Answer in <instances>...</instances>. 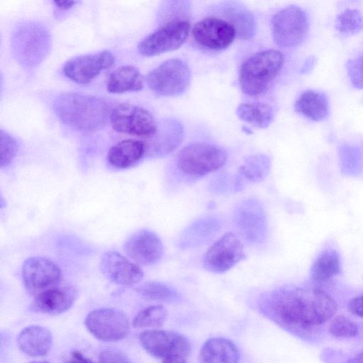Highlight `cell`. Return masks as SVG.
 I'll return each instance as SVG.
<instances>
[{
    "label": "cell",
    "instance_id": "6da1fadb",
    "mask_svg": "<svg viewBox=\"0 0 363 363\" xmlns=\"http://www.w3.org/2000/svg\"><path fill=\"white\" fill-rule=\"evenodd\" d=\"M335 300L319 289L284 286L263 294L258 309L266 318L303 337L326 323L337 311Z\"/></svg>",
    "mask_w": 363,
    "mask_h": 363
},
{
    "label": "cell",
    "instance_id": "7a4b0ae2",
    "mask_svg": "<svg viewBox=\"0 0 363 363\" xmlns=\"http://www.w3.org/2000/svg\"><path fill=\"white\" fill-rule=\"evenodd\" d=\"M53 109L65 124L82 131H94L103 127L113 108L106 99L81 93H64L53 103Z\"/></svg>",
    "mask_w": 363,
    "mask_h": 363
},
{
    "label": "cell",
    "instance_id": "3957f363",
    "mask_svg": "<svg viewBox=\"0 0 363 363\" xmlns=\"http://www.w3.org/2000/svg\"><path fill=\"white\" fill-rule=\"evenodd\" d=\"M284 62L283 54L274 49L262 50L250 56L242 64L239 72L242 91L250 96L266 92L281 72Z\"/></svg>",
    "mask_w": 363,
    "mask_h": 363
},
{
    "label": "cell",
    "instance_id": "277c9868",
    "mask_svg": "<svg viewBox=\"0 0 363 363\" xmlns=\"http://www.w3.org/2000/svg\"><path fill=\"white\" fill-rule=\"evenodd\" d=\"M227 153L221 147L206 143H194L184 147L176 159L177 169L189 177H201L225 165Z\"/></svg>",
    "mask_w": 363,
    "mask_h": 363
},
{
    "label": "cell",
    "instance_id": "5b68a950",
    "mask_svg": "<svg viewBox=\"0 0 363 363\" xmlns=\"http://www.w3.org/2000/svg\"><path fill=\"white\" fill-rule=\"evenodd\" d=\"M50 40V33L43 25L28 22L15 30L11 40L12 50L19 63L25 67H33L47 55Z\"/></svg>",
    "mask_w": 363,
    "mask_h": 363
},
{
    "label": "cell",
    "instance_id": "8992f818",
    "mask_svg": "<svg viewBox=\"0 0 363 363\" xmlns=\"http://www.w3.org/2000/svg\"><path fill=\"white\" fill-rule=\"evenodd\" d=\"M310 26L309 17L301 7L290 5L272 18V32L274 43L281 48H294L306 38Z\"/></svg>",
    "mask_w": 363,
    "mask_h": 363
},
{
    "label": "cell",
    "instance_id": "52a82bcc",
    "mask_svg": "<svg viewBox=\"0 0 363 363\" xmlns=\"http://www.w3.org/2000/svg\"><path fill=\"white\" fill-rule=\"evenodd\" d=\"M149 88L163 96H178L189 88L191 71L186 62L178 58L169 59L152 69L146 77Z\"/></svg>",
    "mask_w": 363,
    "mask_h": 363
},
{
    "label": "cell",
    "instance_id": "ba28073f",
    "mask_svg": "<svg viewBox=\"0 0 363 363\" xmlns=\"http://www.w3.org/2000/svg\"><path fill=\"white\" fill-rule=\"evenodd\" d=\"M191 30L189 20L174 17L164 22L138 45V52L145 56H154L179 48Z\"/></svg>",
    "mask_w": 363,
    "mask_h": 363
},
{
    "label": "cell",
    "instance_id": "9c48e42d",
    "mask_svg": "<svg viewBox=\"0 0 363 363\" xmlns=\"http://www.w3.org/2000/svg\"><path fill=\"white\" fill-rule=\"evenodd\" d=\"M194 42L202 49L218 52L227 49L238 37L235 26L228 20L208 16L191 29Z\"/></svg>",
    "mask_w": 363,
    "mask_h": 363
},
{
    "label": "cell",
    "instance_id": "30bf717a",
    "mask_svg": "<svg viewBox=\"0 0 363 363\" xmlns=\"http://www.w3.org/2000/svg\"><path fill=\"white\" fill-rule=\"evenodd\" d=\"M109 119L116 131L138 137H152L158 127L148 110L130 104L116 106L112 109Z\"/></svg>",
    "mask_w": 363,
    "mask_h": 363
},
{
    "label": "cell",
    "instance_id": "8fae6325",
    "mask_svg": "<svg viewBox=\"0 0 363 363\" xmlns=\"http://www.w3.org/2000/svg\"><path fill=\"white\" fill-rule=\"evenodd\" d=\"M139 340L147 353L162 359L172 357L185 358L191 350V345L188 338L172 330H145L140 333Z\"/></svg>",
    "mask_w": 363,
    "mask_h": 363
},
{
    "label": "cell",
    "instance_id": "7c38bea8",
    "mask_svg": "<svg viewBox=\"0 0 363 363\" xmlns=\"http://www.w3.org/2000/svg\"><path fill=\"white\" fill-rule=\"evenodd\" d=\"M245 257L240 240L232 232H228L206 251L203 265L210 272L221 274L232 269Z\"/></svg>",
    "mask_w": 363,
    "mask_h": 363
},
{
    "label": "cell",
    "instance_id": "4fadbf2b",
    "mask_svg": "<svg viewBox=\"0 0 363 363\" xmlns=\"http://www.w3.org/2000/svg\"><path fill=\"white\" fill-rule=\"evenodd\" d=\"M85 325L96 338L105 342H117L123 339L130 328L126 315L112 308L92 311L86 317Z\"/></svg>",
    "mask_w": 363,
    "mask_h": 363
},
{
    "label": "cell",
    "instance_id": "5bb4252c",
    "mask_svg": "<svg viewBox=\"0 0 363 363\" xmlns=\"http://www.w3.org/2000/svg\"><path fill=\"white\" fill-rule=\"evenodd\" d=\"M235 225L242 238L251 244L263 242L267 235L268 222L263 206L257 200L249 199L235 208Z\"/></svg>",
    "mask_w": 363,
    "mask_h": 363
},
{
    "label": "cell",
    "instance_id": "9a60e30c",
    "mask_svg": "<svg viewBox=\"0 0 363 363\" xmlns=\"http://www.w3.org/2000/svg\"><path fill=\"white\" fill-rule=\"evenodd\" d=\"M115 56L108 50L72 57L63 66L65 75L79 84H86L102 71L111 67Z\"/></svg>",
    "mask_w": 363,
    "mask_h": 363
},
{
    "label": "cell",
    "instance_id": "2e32d148",
    "mask_svg": "<svg viewBox=\"0 0 363 363\" xmlns=\"http://www.w3.org/2000/svg\"><path fill=\"white\" fill-rule=\"evenodd\" d=\"M60 268L52 260L43 257H30L22 267V279L25 287L37 294L60 283Z\"/></svg>",
    "mask_w": 363,
    "mask_h": 363
},
{
    "label": "cell",
    "instance_id": "e0dca14e",
    "mask_svg": "<svg viewBox=\"0 0 363 363\" xmlns=\"http://www.w3.org/2000/svg\"><path fill=\"white\" fill-rule=\"evenodd\" d=\"M123 248L133 261L145 266L157 263L164 252L163 245L158 235L146 229L131 235L125 240Z\"/></svg>",
    "mask_w": 363,
    "mask_h": 363
},
{
    "label": "cell",
    "instance_id": "ac0fdd59",
    "mask_svg": "<svg viewBox=\"0 0 363 363\" xmlns=\"http://www.w3.org/2000/svg\"><path fill=\"white\" fill-rule=\"evenodd\" d=\"M100 269L109 280L121 286H133L140 282L144 273L136 264L118 252L110 251L103 255Z\"/></svg>",
    "mask_w": 363,
    "mask_h": 363
},
{
    "label": "cell",
    "instance_id": "d6986e66",
    "mask_svg": "<svg viewBox=\"0 0 363 363\" xmlns=\"http://www.w3.org/2000/svg\"><path fill=\"white\" fill-rule=\"evenodd\" d=\"M77 295V290L72 285L59 283L38 294L34 306L42 313L59 314L65 312L73 305Z\"/></svg>",
    "mask_w": 363,
    "mask_h": 363
},
{
    "label": "cell",
    "instance_id": "ffe728a7",
    "mask_svg": "<svg viewBox=\"0 0 363 363\" xmlns=\"http://www.w3.org/2000/svg\"><path fill=\"white\" fill-rule=\"evenodd\" d=\"M221 227L219 219L213 216L199 218L186 228L179 240L180 247H198L209 242Z\"/></svg>",
    "mask_w": 363,
    "mask_h": 363
},
{
    "label": "cell",
    "instance_id": "44dd1931",
    "mask_svg": "<svg viewBox=\"0 0 363 363\" xmlns=\"http://www.w3.org/2000/svg\"><path fill=\"white\" fill-rule=\"evenodd\" d=\"M240 352L236 345L227 338L211 337L201 346L199 363H238Z\"/></svg>",
    "mask_w": 363,
    "mask_h": 363
},
{
    "label": "cell",
    "instance_id": "7402d4cb",
    "mask_svg": "<svg viewBox=\"0 0 363 363\" xmlns=\"http://www.w3.org/2000/svg\"><path fill=\"white\" fill-rule=\"evenodd\" d=\"M50 332L40 325H30L23 328L17 337L19 349L30 357L46 355L52 346Z\"/></svg>",
    "mask_w": 363,
    "mask_h": 363
},
{
    "label": "cell",
    "instance_id": "603a6c76",
    "mask_svg": "<svg viewBox=\"0 0 363 363\" xmlns=\"http://www.w3.org/2000/svg\"><path fill=\"white\" fill-rule=\"evenodd\" d=\"M152 152L155 155L162 156L169 154L181 144L184 138L182 123L174 118H168L158 125L155 134Z\"/></svg>",
    "mask_w": 363,
    "mask_h": 363
},
{
    "label": "cell",
    "instance_id": "cb8c5ba5",
    "mask_svg": "<svg viewBox=\"0 0 363 363\" xmlns=\"http://www.w3.org/2000/svg\"><path fill=\"white\" fill-rule=\"evenodd\" d=\"M145 144L138 140H123L108 150L107 160L114 167L125 169L134 165L145 155Z\"/></svg>",
    "mask_w": 363,
    "mask_h": 363
},
{
    "label": "cell",
    "instance_id": "d4e9b609",
    "mask_svg": "<svg viewBox=\"0 0 363 363\" xmlns=\"http://www.w3.org/2000/svg\"><path fill=\"white\" fill-rule=\"evenodd\" d=\"M294 109L299 114L313 121H321L329 114V102L325 94L314 90L303 91L296 99Z\"/></svg>",
    "mask_w": 363,
    "mask_h": 363
},
{
    "label": "cell",
    "instance_id": "484cf974",
    "mask_svg": "<svg viewBox=\"0 0 363 363\" xmlns=\"http://www.w3.org/2000/svg\"><path fill=\"white\" fill-rule=\"evenodd\" d=\"M143 78L138 69L133 65H123L109 74L106 89L109 93L121 94L138 91L143 88Z\"/></svg>",
    "mask_w": 363,
    "mask_h": 363
},
{
    "label": "cell",
    "instance_id": "4316f807",
    "mask_svg": "<svg viewBox=\"0 0 363 363\" xmlns=\"http://www.w3.org/2000/svg\"><path fill=\"white\" fill-rule=\"evenodd\" d=\"M238 118L259 128H267L273 121L274 110L268 104L242 103L236 110Z\"/></svg>",
    "mask_w": 363,
    "mask_h": 363
},
{
    "label": "cell",
    "instance_id": "83f0119b",
    "mask_svg": "<svg viewBox=\"0 0 363 363\" xmlns=\"http://www.w3.org/2000/svg\"><path fill=\"white\" fill-rule=\"evenodd\" d=\"M226 12L230 21L237 30L238 38L244 40L253 38L256 32V25L254 17L249 11L235 2H230V4L226 5Z\"/></svg>",
    "mask_w": 363,
    "mask_h": 363
},
{
    "label": "cell",
    "instance_id": "f1b7e54d",
    "mask_svg": "<svg viewBox=\"0 0 363 363\" xmlns=\"http://www.w3.org/2000/svg\"><path fill=\"white\" fill-rule=\"evenodd\" d=\"M340 270L339 256L336 251L327 250L321 252L311 267V278L313 281H325L337 275Z\"/></svg>",
    "mask_w": 363,
    "mask_h": 363
},
{
    "label": "cell",
    "instance_id": "f546056e",
    "mask_svg": "<svg viewBox=\"0 0 363 363\" xmlns=\"http://www.w3.org/2000/svg\"><path fill=\"white\" fill-rule=\"evenodd\" d=\"M270 164V159L265 155H252L240 166L239 174L252 182L262 181L269 174Z\"/></svg>",
    "mask_w": 363,
    "mask_h": 363
},
{
    "label": "cell",
    "instance_id": "4dcf8cb0",
    "mask_svg": "<svg viewBox=\"0 0 363 363\" xmlns=\"http://www.w3.org/2000/svg\"><path fill=\"white\" fill-rule=\"evenodd\" d=\"M167 317V311L162 305L148 306L138 313L133 321L136 328H157L161 327Z\"/></svg>",
    "mask_w": 363,
    "mask_h": 363
},
{
    "label": "cell",
    "instance_id": "1f68e13d",
    "mask_svg": "<svg viewBox=\"0 0 363 363\" xmlns=\"http://www.w3.org/2000/svg\"><path fill=\"white\" fill-rule=\"evenodd\" d=\"M335 26L342 35L358 33L363 29V16L357 9H347L337 16Z\"/></svg>",
    "mask_w": 363,
    "mask_h": 363
},
{
    "label": "cell",
    "instance_id": "d6a6232c",
    "mask_svg": "<svg viewBox=\"0 0 363 363\" xmlns=\"http://www.w3.org/2000/svg\"><path fill=\"white\" fill-rule=\"evenodd\" d=\"M143 297L161 301H174L179 298L177 292L172 287L157 281H147L137 288Z\"/></svg>",
    "mask_w": 363,
    "mask_h": 363
},
{
    "label": "cell",
    "instance_id": "836d02e7",
    "mask_svg": "<svg viewBox=\"0 0 363 363\" xmlns=\"http://www.w3.org/2000/svg\"><path fill=\"white\" fill-rule=\"evenodd\" d=\"M18 150L17 140L6 131L0 133V167H7L15 157Z\"/></svg>",
    "mask_w": 363,
    "mask_h": 363
},
{
    "label": "cell",
    "instance_id": "e575fe53",
    "mask_svg": "<svg viewBox=\"0 0 363 363\" xmlns=\"http://www.w3.org/2000/svg\"><path fill=\"white\" fill-rule=\"evenodd\" d=\"M329 330L333 335L337 337H354L359 333V328L353 321L340 315L332 320Z\"/></svg>",
    "mask_w": 363,
    "mask_h": 363
},
{
    "label": "cell",
    "instance_id": "d590c367",
    "mask_svg": "<svg viewBox=\"0 0 363 363\" xmlns=\"http://www.w3.org/2000/svg\"><path fill=\"white\" fill-rule=\"evenodd\" d=\"M346 69L352 86L363 89V56L349 60L346 63Z\"/></svg>",
    "mask_w": 363,
    "mask_h": 363
},
{
    "label": "cell",
    "instance_id": "8d00e7d4",
    "mask_svg": "<svg viewBox=\"0 0 363 363\" xmlns=\"http://www.w3.org/2000/svg\"><path fill=\"white\" fill-rule=\"evenodd\" d=\"M98 363H130V362L119 352L106 350L99 355Z\"/></svg>",
    "mask_w": 363,
    "mask_h": 363
},
{
    "label": "cell",
    "instance_id": "74e56055",
    "mask_svg": "<svg viewBox=\"0 0 363 363\" xmlns=\"http://www.w3.org/2000/svg\"><path fill=\"white\" fill-rule=\"evenodd\" d=\"M348 309L353 315L363 318V295L351 299L348 303Z\"/></svg>",
    "mask_w": 363,
    "mask_h": 363
},
{
    "label": "cell",
    "instance_id": "f35d334b",
    "mask_svg": "<svg viewBox=\"0 0 363 363\" xmlns=\"http://www.w3.org/2000/svg\"><path fill=\"white\" fill-rule=\"evenodd\" d=\"M66 363H92L89 359L85 357L81 352L73 351Z\"/></svg>",
    "mask_w": 363,
    "mask_h": 363
},
{
    "label": "cell",
    "instance_id": "ab89813d",
    "mask_svg": "<svg viewBox=\"0 0 363 363\" xmlns=\"http://www.w3.org/2000/svg\"><path fill=\"white\" fill-rule=\"evenodd\" d=\"M315 62V58L313 56L308 57L302 65L300 72L301 74L309 72L313 69Z\"/></svg>",
    "mask_w": 363,
    "mask_h": 363
},
{
    "label": "cell",
    "instance_id": "60d3db41",
    "mask_svg": "<svg viewBox=\"0 0 363 363\" xmlns=\"http://www.w3.org/2000/svg\"><path fill=\"white\" fill-rule=\"evenodd\" d=\"M55 6L60 10H67L72 7L77 1H53Z\"/></svg>",
    "mask_w": 363,
    "mask_h": 363
},
{
    "label": "cell",
    "instance_id": "b9f144b4",
    "mask_svg": "<svg viewBox=\"0 0 363 363\" xmlns=\"http://www.w3.org/2000/svg\"><path fill=\"white\" fill-rule=\"evenodd\" d=\"M162 363H187L184 357H172L163 359Z\"/></svg>",
    "mask_w": 363,
    "mask_h": 363
},
{
    "label": "cell",
    "instance_id": "7bdbcfd3",
    "mask_svg": "<svg viewBox=\"0 0 363 363\" xmlns=\"http://www.w3.org/2000/svg\"><path fill=\"white\" fill-rule=\"evenodd\" d=\"M347 363H363V350L349 359Z\"/></svg>",
    "mask_w": 363,
    "mask_h": 363
},
{
    "label": "cell",
    "instance_id": "ee69618b",
    "mask_svg": "<svg viewBox=\"0 0 363 363\" xmlns=\"http://www.w3.org/2000/svg\"><path fill=\"white\" fill-rule=\"evenodd\" d=\"M30 363H49V362H45V361H41V362H31Z\"/></svg>",
    "mask_w": 363,
    "mask_h": 363
}]
</instances>
